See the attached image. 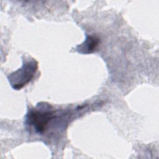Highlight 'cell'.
Segmentation results:
<instances>
[{
  "instance_id": "6da1fadb",
  "label": "cell",
  "mask_w": 159,
  "mask_h": 159,
  "mask_svg": "<svg viewBox=\"0 0 159 159\" xmlns=\"http://www.w3.org/2000/svg\"><path fill=\"white\" fill-rule=\"evenodd\" d=\"M37 66V62L34 60L25 61L21 68L8 76L12 87L15 89H20L27 84L33 78Z\"/></svg>"
},
{
  "instance_id": "7a4b0ae2",
  "label": "cell",
  "mask_w": 159,
  "mask_h": 159,
  "mask_svg": "<svg viewBox=\"0 0 159 159\" xmlns=\"http://www.w3.org/2000/svg\"><path fill=\"white\" fill-rule=\"evenodd\" d=\"M55 112L43 109L31 110L26 116V124L32 127L36 133L42 134L46 129L50 121L54 118Z\"/></svg>"
},
{
  "instance_id": "3957f363",
  "label": "cell",
  "mask_w": 159,
  "mask_h": 159,
  "mask_svg": "<svg viewBox=\"0 0 159 159\" xmlns=\"http://www.w3.org/2000/svg\"><path fill=\"white\" fill-rule=\"evenodd\" d=\"M99 39L94 35L88 36L83 43L78 46L77 50L81 53H89L93 52L99 44Z\"/></svg>"
}]
</instances>
